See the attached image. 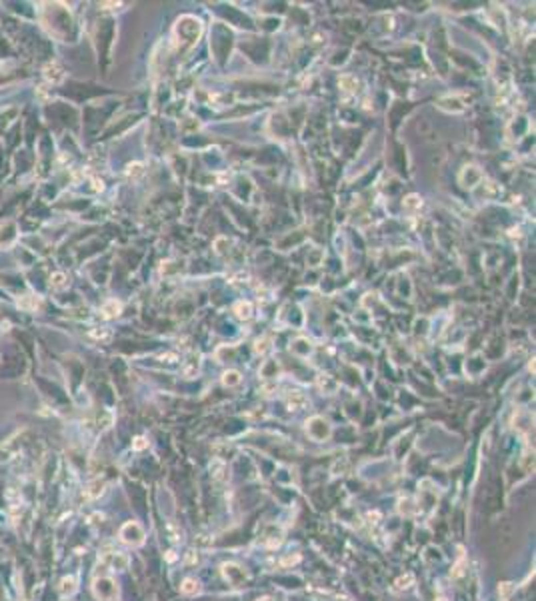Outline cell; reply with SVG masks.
<instances>
[{
	"instance_id": "obj_31",
	"label": "cell",
	"mask_w": 536,
	"mask_h": 601,
	"mask_svg": "<svg viewBox=\"0 0 536 601\" xmlns=\"http://www.w3.org/2000/svg\"><path fill=\"white\" fill-rule=\"evenodd\" d=\"M198 561V555L194 553V551H188L186 553V563H196Z\"/></svg>"
},
{
	"instance_id": "obj_3",
	"label": "cell",
	"mask_w": 536,
	"mask_h": 601,
	"mask_svg": "<svg viewBox=\"0 0 536 601\" xmlns=\"http://www.w3.org/2000/svg\"><path fill=\"white\" fill-rule=\"evenodd\" d=\"M92 591H94L96 599H102V601H112V599H116V595H118V587H116L114 579H110V577L94 579Z\"/></svg>"
},
{
	"instance_id": "obj_27",
	"label": "cell",
	"mask_w": 536,
	"mask_h": 601,
	"mask_svg": "<svg viewBox=\"0 0 536 601\" xmlns=\"http://www.w3.org/2000/svg\"><path fill=\"white\" fill-rule=\"evenodd\" d=\"M512 591H514V585H512V583H500L498 593H500V597H502V599L510 597V593H512Z\"/></svg>"
},
{
	"instance_id": "obj_13",
	"label": "cell",
	"mask_w": 536,
	"mask_h": 601,
	"mask_svg": "<svg viewBox=\"0 0 536 601\" xmlns=\"http://www.w3.org/2000/svg\"><path fill=\"white\" fill-rule=\"evenodd\" d=\"M44 76H46L50 82H60V80L64 78V72H62V69H60L58 62H48V64L44 66Z\"/></svg>"
},
{
	"instance_id": "obj_19",
	"label": "cell",
	"mask_w": 536,
	"mask_h": 601,
	"mask_svg": "<svg viewBox=\"0 0 536 601\" xmlns=\"http://www.w3.org/2000/svg\"><path fill=\"white\" fill-rule=\"evenodd\" d=\"M440 100H442V103H450V105H452V106L448 108V112H462V110L466 108V105L458 100V94H448V96H444V98H440Z\"/></svg>"
},
{
	"instance_id": "obj_1",
	"label": "cell",
	"mask_w": 536,
	"mask_h": 601,
	"mask_svg": "<svg viewBox=\"0 0 536 601\" xmlns=\"http://www.w3.org/2000/svg\"><path fill=\"white\" fill-rule=\"evenodd\" d=\"M306 433H308V437L312 441L322 443V441H326L332 435V427H330V423L324 419V417L314 415V417H310V419L306 421Z\"/></svg>"
},
{
	"instance_id": "obj_18",
	"label": "cell",
	"mask_w": 536,
	"mask_h": 601,
	"mask_svg": "<svg viewBox=\"0 0 536 601\" xmlns=\"http://www.w3.org/2000/svg\"><path fill=\"white\" fill-rule=\"evenodd\" d=\"M76 591V577H64L62 581H60V593L64 595V597H68V595H72Z\"/></svg>"
},
{
	"instance_id": "obj_9",
	"label": "cell",
	"mask_w": 536,
	"mask_h": 601,
	"mask_svg": "<svg viewBox=\"0 0 536 601\" xmlns=\"http://www.w3.org/2000/svg\"><path fill=\"white\" fill-rule=\"evenodd\" d=\"M316 387L320 389L324 395H334L338 391V381L334 379L332 375H328V373H322V375H318V379H316Z\"/></svg>"
},
{
	"instance_id": "obj_29",
	"label": "cell",
	"mask_w": 536,
	"mask_h": 601,
	"mask_svg": "<svg viewBox=\"0 0 536 601\" xmlns=\"http://www.w3.org/2000/svg\"><path fill=\"white\" fill-rule=\"evenodd\" d=\"M92 337L94 339H100V341H110L112 333L108 329H100V331H92Z\"/></svg>"
},
{
	"instance_id": "obj_22",
	"label": "cell",
	"mask_w": 536,
	"mask_h": 601,
	"mask_svg": "<svg viewBox=\"0 0 536 601\" xmlns=\"http://www.w3.org/2000/svg\"><path fill=\"white\" fill-rule=\"evenodd\" d=\"M50 285H52L54 289H64L66 285H68V281H66V275H64V273H54L52 277H50Z\"/></svg>"
},
{
	"instance_id": "obj_15",
	"label": "cell",
	"mask_w": 536,
	"mask_h": 601,
	"mask_svg": "<svg viewBox=\"0 0 536 601\" xmlns=\"http://www.w3.org/2000/svg\"><path fill=\"white\" fill-rule=\"evenodd\" d=\"M120 311H122V305H120V300H116V299H110L102 305V313H104L106 319H112V317H116Z\"/></svg>"
},
{
	"instance_id": "obj_24",
	"label": "cell",
	"mask_w": 536,
	"mask_h": 601,
	"mask_svg": "<svg viewBox=\"0 0 536 601\" xmlns=\"http://www.w3.org/2000/svg\"><path fill=\"white\" fill-rule=\"evenodd\" d=\"M414 583V575L412 573H404V575H400L398 579H396V589H406V587H410Z\"/></svg>"
},
{
	"instance_id": "obj_20",
	"label": "cell",
	"mask_w": 536,
	"mask_h": 601,
	"mask_svg": "<svg viewBox=\"0 0 536 601\" xmlns=\"http://www.w3.org/2000/svg\"><path fill=\"white\" fill-rule=\"evenodd\" d=\"M402 207H404L406 211H410V212H414L418 209H422V200H420V196H418V194H408L404 198V203H402Z\"/></svg>"
},
{
	"instance_id": "obj_14",
	"label": "cell",
	"mask_w": 536,
	"mask_h": 601,
	"mask_svg": "<svg viewBox=\"0 0 536 601\" xmlns=\"http://www.w3.org/2000/svg\"><path fill=\"white\" fill-rule=\"evenodd\" d=\"M180 591H182L184 595H196V593H200V581H198L196 577H186V579L182 581Z\"/></svg>"
},
{
	"instance_id": "obj_28",
	"label": "cell",
	"mask_w": 536,
	"mask_h": 601,
	"mask_svg": "<svg viewBox=\"0 0 536 601\" xmlns=\"http://www.w3.org/2000/svg\"><path fill=\"white\" fill-rule=\"evenodd\" d=\"M196 369H198V361L190 359V363H188V365H184V367H182V373L186 375V377H192V375L196 373Z\"/></svg>"
},
{
	"instance_id": "obj_5",
	"label": "cell",
	"mask_w": 536,
	"mask_h": 601,
	"mask_svg": "<svg viewBox=\"0 0 536 601\" xmlns=\"http://www.w3.org/2000/svg\"><path fill=\"white\" fill-rule=\"evenodd\" d=\"M102 561L106 565H110V569H114V571H124L130 565V557L126 553H122V551H112V553L102 557Z\"/></svg>"
},
{
	"instance_id": "obj_4",
	"label": "cell",
	"mask_w": 536,
	"mask_h": 601,
	"mask_svg": "<svg viewBox=\"0 0 536 601\" xmlns=\"http://www.w3.org/2000/svg\"><path fill=\"white\" fill-rule=\"evenodd\" d=\"M458 180H460L462 189H474L476 185H480V182H482V171L478 169L476 164H466L464 169L460 171V175H458Z\"/></svg>"
},
{
	"instance_id": "obj_16",
	"label": "cell",
	"mask_w": 536,
	"mask_h": 601,
	"mask_svg": "<svg viewBox=\"0 0 536 601\" xmlns=\"http://www.w3.org/2000/svg\"><path fill=\"white\" fill-rule=\"evenodd\" d=\"M398 513L406 515V517L414 515V513H416V505H414V501H412L410 497H400V499H398Z\"/></svg>"
},
{
	"instance_id": "obj_17",
	"label": "cell",
	"mask_w": 536,
	"mask_h": 601,
	"mask_svg": "<svg viewBox=\"0 0 536 601\" xmlns=\"http://www.w3.org/2000/svg\"><path fill=\"white\" fill-rule=\"evenodd\" d=\"M240 381H242V375L238 371H234V369H230V371H226L222 375V385L224 387H236V385H240Z\"/></svg>"
},
{
	"instance_id": "obj_7",
	"label": "cell",
	"mask_w": 536,
	"mask_h": 601,
	"mask_svg": "<svg viewBox=\"0 0 536 601\" xmlns=\"http://www.w3.org/2000/svg\"><path fill=\"white\" fill-rule=\"evenodd\" d=\"M222 575H224L230 583H234V585H240V583L246 581L244 569H242V567H238L236 563H224V565H222Z\"/></svg>"
},
{
	"instance_id": "obj_12",
	"label": "cell",
	"mask_w": 536,
	"mask_h": 601,
	"mask_svg": "<svg viewBox=\"0 0 536 601\" xmlns=\"http://www.w3.org/2000/svg\"><path fill=\"white\" fill-rule=\"evenodd\" d=\"M338 87H340L344 92H348V94H356V92H358V80H356V76H352V74H342V76L338 78Z\"/></svg>"
},
{
	"instance_id": "obj_30",
	"label": "cell",
	"mask_w": 536,
	"mask_h": 601,
	"mask_svg": "<svg viewBox=\"0 0 536 601\" xmlns=\"http://www.w3.org/2000/svg\"><path fill=\"white\" fill-rule=\"evenodd\" d=\"M146 447H148L146 437H136V439H134V443H132V449H136V451H142Z\"/></svg>"
},
{
	"instance_id": "obj_2",
	"label": "cell",
	"mask_w": 536,
	"mask_h": 601,
	"mask_svg": "<svg viewBox=\"0 0 536 601\" xmlns=\"http://www.w3.org/2000/svg\"><path fill=\"white\" fill-rule=\"evenodd\" d=\"M146 539V533L142 529V525L138 521H126L122 527H120V541L130 545V547H138L142 545Z\"/></svg>"
},
{
	"instance_id": "obj_23",
	"label": "cell",
	"mask_w": 536,
	"mask_h": 601,
	"mask_svg": "<svg viewBox=\"0 0 536 601\" xmlns=\"http://www.w3.org/2000/svg\"><path fill=\"white\" fill-rule=\"evenodd\" d=\"M270 349H272V345H270V339H266V337H264V339H258V341L254 343V351H256L258 355H266V353H268V351H270Z\"/></svg>"
},
{
	"instance_id": "obj_32",
	"label": "cell",
	"mask_w": 536,
	"mask_h": 601,
	"mask_svg": "<svg viewBox=\"0 0 536 601\" xmlns=\"http://www.w3.org/2000/svg\"><path fill=\"white\" fill-rule=\"evenodd\" d=\"M176 559V555H174V551H168V555H166V561H174Z\"/></svg>"
},
{
	"instance_id": "obj_25",
	"label": "cell",
	"mask_w": 536,
	"mask_h": 601,
	"mask_svg": "<svg viewBox=\"0 0 536 601\" xmlns=\"http://www.w3.org/2000/svg\"><path fill=\"white\" fill-rule=\"evenodd\" d=\"M348 465H350V463H348V459H346V457L338 459L336 463L332 465V473H334V475H344V473L348 471Z\"/></svg>"
},
{
	"instance_id": "obj_11",
	"label": "cell",
	"mask_w": 536,
	"mask_h": 601,
	"mask_svg": "<svg viewBox=\"0 0 536 601\" xmlns=\"http://www.w3.org/2000/svg\"><path fill=\"white\" fill-rule=\"evenodd\" d=\"M282 537H284L282 531L278 527H274V525H268L266 531H264V543L268 547H278L282 543Z\"/></svg>"
},
{
	"instance_id": "obj_8",
	"label": "cell",
	"mask_w": 536,
	"mask_h": 601,
	"mask_svg": "<svg viewBox=\"0 0 536 601\" xmlns=\"http://www.w3.org/2000/svg\"><path fill=\"white\" fill-rule=\"evenodd\" d=\"M286 407L288 411H302L308 407V397L302 391H290L286 395Z\"/></svg>"
},
{
	"instance_id": "obj_6",
	"label": "cell",
	"mask_w": 536,
	"mask_h": 601,
	"mask_svg": "<svg viewBox=\"0 0 536 601\" xmlns=\"http://www.w3.org/2000/svg\"><path fill=\"white\" fill-rule=\"evenodd\" d=\"M208 469H210V477H212L214 483H226L228 481V465L224 463V459H220V457L212 459Z\"/></svg>"
},
{
	"instance_id": "obj_21",
	"label": "cell",
	"mask_w": 536,
	"mask_h": 601,
	"mask_svg": "<svg viewBox=\"0 0 536 601\" xmlns=\"http://www.w3.org/2000/svg\"><path fill=\"white\" fill-rule=\"evenodd\" d=\"M142 173H144V169H142L140 162H130V164L126 166V177H128V178H138Z\"/></svg>"
},
{
	"instance_id": "obj_26",
	"label": "cell",
	"mask_w": 536,
	"mask_h": 601,
	"mask_svg": "<svg viewBox=\"0 0 536 601\" xmlns=\"http://www.w3.org/2000/svg\"><path fill=\"white\" fill-rule=\"evenodd\" d=\"M300 559H302V557H300V553L286 555V557H282V559H280V565H282V567H290V565H296Z\"/></svg>"
},
{
	"instance_id": "obj_10",
	"label": "cell",
	"mask_w": 536,
	"mask_h": 601,
	"mask_svg": "<svg viewBox=\"0 0 536 601\" xmlns=\"http://www.w3.org/2000/svg\"><path fill=\"white\" fill-rule=\"evenodd\" d=\"M232 313L236 315V319H240V321H250L254 315V307L250 300H238V303L232 307Z\"/></svg>"
}]
</instances>
